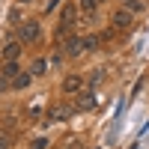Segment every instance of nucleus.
I'll list each match as a JSON object with an SVG mask.
<instances>
[{
	"label": "nucleus",
	"instance_id": "nucleus-1",
	"mask_svg": "<svg viewBox=\"0 0 149 149\" xmlns=\"http://www.w3.org/2000/svg\"><path fill=\"white\" fill-rule=\"evenodd\" d=\"M39 33H42V24H39V21H21V27H18V39H21L24 45H30V42L39 39Z\"/></svg>",
	"mask_w": 149,
	"mask_h": 149
},
{
	"label": "nucleus",
	"instance_id": "nucleus-2",
	"mask_svg": "<svg viewBox=\"0 0 149 149\" xmlns=\"http://www.w3.org/2000/svg\"><path fill=\"white\" fill-rule=\"evenodd\" d=\"M72 107H74V113L93 110V107H95V95H93V90H81V93H78V102H74Z\"/></svg>",
	"mask_w": 149,
	"mask_h": 149
},
{
	"label": "nucleus",
	"instance_id": "nucleus-3",
	"mask_svg": "<svg viewBox=\"0 0 149 149\" xmlns=\"http://www.w3.org/2000/svg\"><path fill=\"white\" fill-rule=\"evenodd\" d=\"M113 27H116V30H131V27H134L131 9H119V12H116V15H113Z\"/></svg>",
	"mask_w": 149,
	"mask_h": 149
},
{
	"label": "nucleus",
	"instance_id": "nucleus-4",
	"mask_svg": "<svg viewBox=\"0 0 149 149\" xmlns=\"http://www.w3.org/2000/svg\"><path fill=\"white\" fill-rule=\"evenodd\" d=\"M86 51V42L81 39V36H72V39H66V48H63V54L66 57H78Z\"/></svg>",
	"mask_w": 149,
	"mask_h": 149
},
{
	"label": "nucleus",
	"instance_id": "nucleus-5",
	"mask_svg": "<svg viewBox=\"0 0 149 149\" xmlns=\"http://www.w3.org/2000/svg\"><path fill=\"white\" fill-rule=\"evenodd\" d=\"M74 21H78V6L74 3H63V9H60V24L74 27Z\"/></svg>",
	"mask_w": 149,
	"mask_h": 149
},
{
	"label": "nucleus",
	"instance_id": "nucleus-6",
	"mask_svg": "<svg viewBox=\"0 0 149 149\" xmlns=\"http://www.w3.org/2000/svg\"><path fill=\"white\" fill-rule=\"evenodd\" d=\"M81 90H84V78H81V74H69V78H63V93L78 95Z\"/></svg>",
	"mask_w": 149,
	"mask_h": 149
},
{
	"label": "nucleus",
	"instance_id": "nucleus-7",
	"mask_svg": "<svg viewBox=\"0 0 149 149\" xmlns=\"http://www.w3.org/2000/svg\"><path fill=\"white\" fill-rule=\"evenodd\" d=\"M33 78H36V74H33L30 69H27V72L21 69V72L15 74V78H12V86H15V90H27V86H30V81H33Z\"/></svg>",
	"mask_w": 149,
	"mask_h": 149
},
{
	"label": "nucleus",
	"instance_id": "nucleus-8",
	"mask_svg": "<svg viewBox=\"0 0 149 149\" xmlns=\"http://www.w3.org/2000/svg\"><path fill=\"white\" fill-rule=\"evenodd\" d=\"M21 57V45L18 42H6L3 45V60H18Z\"/></svg>",
	"mask_w": 149,
	"mask_h": 149
},
{
	"label": "nucleus",
	"instance_id": "nucleus-9",
	"mask_svg": "<svg viewBox=\"0 0 149 149\" xmlns=\"http://www.w3.org/2000/svg\"><path fill=\"white\" fill-rule=\"evenodd\" d=\"M0 72H3V74H9V78H15V74L21 72V66H18V60H3Z\"/></svg>",
	"mask_w": 149,
	"mask_h": 149
},
{
	"label": "nucleus",
	"instance_id": "nucleus-10",
	"mask_svg": "<svg viewBox=\"0 0 149 149\" xmlns=\"http://www.w3.org/2000/svg\"><path fill=\"white\" fill-rule=\"evenodd\" d=\"M98 39H102V42H113V39H116V27H107V30H102V33H98Z\"/></svg>",
	"mask_w": 149,
	"mask_h": 149
},
{
	"label": "nucleus",
	"instance_id": "nucleus-11",
	"mask_svg": "<svg viewBox=\"0 0 149 149\" xmlns=\"http://www.w3.org/2000/svg\"><path fill=\"white\" fill-rule=\"evenodd\" d=\"M84 42H86V51H95V48L102 45V39H98V36H84Z\"/></svg>",
	"mask_w": 149,
	"mask_h": 149
},
{
	"label": "nucleus",
	"instance_id": "nucleus-12",
	"mask_svg": "<svg viewBox=\"0 0 149 149\" xmlns=\"http://www.w3.org/2000/svg\"><path fill=\"white\" fill-rule=\"evenodd\" d=\"M30 72H33V74H45V72H48V66H45V60H36V63L30 66Z\"/></svg>",
	"mask_w": 149,
	"mask_h": 149
},
{
	"label": "nucleus",
	"instance_id": "nucleus-13",
	"mask_svg": "<svg viewBox=\"0 0 149 149\" xmlns=\"http://www.w3.org/2000/svg\"><path fill=\"white\" fill-rule=\"evenodd\" d=\"M9 86H12V78H9V74H3V72H0V93H6Z\"/></svg>",
	"mask_w": 149,
	"mask_h": 149
},
{
	"label": "nucleus",
	"instance_id": "nucleus-14",
	"mask_svg": "<svg viewBox=\"0 0 149 149\" xmlns=\"http://www.w3.org/2000/svg\"><path fill=\"white\" fill-rule=\"evenodd\" d=\"M30 149H48V140L45 137H36V140H30Z\"/></svg>",
	"mask_w": 149,
	"mask_h": 149
},
{
	"label": "nucleus",
	"instance_id": "nucleus-15",
	"mask_svg": "<svg viewBox=\"0 0 149 149\" xmlns=\"http://www.w3.org/2000/svg\"><path fill=\"white\" fill-rule=\"evenodd\" d=\"M102 81H104V69H95L93 78H90V84H102Z\"/></svg>",
	"mask_w": 149,
	"mask_h": 149
},
{
	"label": "nucleus",
	"instance_id": "nucleus-16",
	"mask_svg": "<svg viewBox=\"0 0 149 149\" xmlns=\"http://www.w3.org/2000/svg\"><path fill=\"white\" fill-rule=\"evenodd\" d=\"M125 9H131V12H140V9H143V0H128V3H125Z\"/></svg>",
	"mask_w": 149,
	"mask_h": 149
},
{
	"label": "nucleus",
	"instance_id": "nucleus-17",
	"mask_svg": "<svg viewBox=\"0 0 149 149\" xmlns=\"http://www.w3.org/2000/svg\"><path fill=\"white\" fill-rule=\"evenodd\" d=\"M98 3H102V0H81V6H84L86 12H93V9H95Z\"/></svg>",
	"mask_w": 149,
	"mask_h": 149
},
{
	"label": "nucleus",
	"instance_id": "nucleus-18",
	"mask_svg": "<svg viewBox=\"0 0 149 149\" xmlns=\"http://www.w3.org/2000/svg\"><path fill=\"white\" fill-rule=\"evenodd\" d=\"M12 146V137H9V134H0V149H9Z\"/></svg>",
	"mask_w": 149,
	"mask_h": 149
},
{
	"label": "nucleus",
	"instance_id": "nucleus-19",
	"mask_svg": "<svg viewBox=\"0 0 149 149\" xmlns=\"http://www.w3.org/2000/svg\"><path fill=\"white\" fill-rule=\"evenodd\" d=\"M66 149H81V140H74V137H72V140L66 143Z\"/></svg>",
	"mask_w": 149,
	"mask_h": 149
},
{
	"label": "nucleus",
	"instance_id": "nucleus-20",
	"mask_svg": "<svg viewBox=\"0 0 149 149\" xmlns=\"http://www.w3.org/2000/svg\"><path fill=\"white\" fill-rule=\"evenodd\" d=\"M57 3H60V0H48V9H54V6H57Z\"/></svg>",
	"mask_w": 149,
	"mask_h": 149
},
{
	"label": "nucleus",
	"instance_id": "nucleus-21",
	"mask_svg": "<svg viewBox=\"0 0 149 149\" xmlns=\"http://www.w3.org/2000/svg\"><path fill=\"white\" fill-rule=\"evenodd\" d=\"M24 3H30V0H24Z\"/></svg>",
	"mask_w": 149,
	"mask_h": 149
},
{
	"label": "nucleus",
	"instance_id": "nucleus-22",
	"mask_svg": "<svg viewBox=\"0 0 149 149\" xmlns=\"http://www.w3.org/2000/svg\"><path fill=\"white\" fill-rule=\"evenodd\" d=\"M102 3H104V0H102Z\"/></svg>",
	"mask_w": 149,
	"mask_h": 149
}]
</instances>
